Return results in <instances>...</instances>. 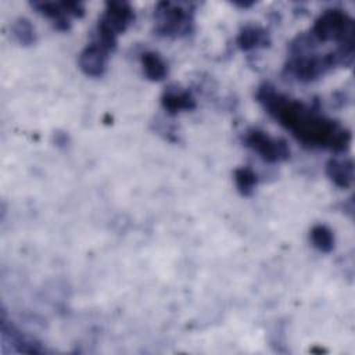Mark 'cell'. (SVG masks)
<instances>
[{"mask_svg":"<svg viewBox=\"0 0 355 355\" xmlns=\"http://www.w3.org/2000/svg\"><path fill=\"white\" fill-rule=\"evenodd\" d=\"M258 101L284 128L304 144L329 148L337 153L345 151L351 143V133L338 122L319 115L302 103L280 94L265 83L258 89Z\"/></svg>","mask_w":355,"mask_h":355,"instance_id":"cell-1","label":"cell"},{"mask_svg":"<svg viewBox=\"0 0 355 355\" xmlns=\"http://www.w3.org/2000/svg\"><path fill=\"white\" fill-rule=\"evenodd\" d=\"M311 37L318 42H337L341 44H354V21L343 10H326L315 21Z\"/></svg>","mask_w":355,"mask_h":355,"instance_id":"cell-2","label":"cell"},{"mask_svg":"<svg viewBox=\"0 0 355 355\" xmlns=\"http://www.w3.org/2000/svg\"><path fill=\"white\" fill-rule=\"evenodd\" d=\"M135 14L126 3H108L97 25V37L101 46L112 51L116 44V36L122 33L133 21Z\"/></svg>","mask_w":355,"mask_h":355,"instance_id":"cell-3","label":"cell"},{"mask_svg":"<svg viewBox=\"0 0 355 355\" xmlns=\"http://www.w3.org/2000/svg\"><path fill=\"white\" fill-rule=\"evenodd\" d=\"M157 32L164 36L187 35L191 29V14L180 6L172 3H161L155 11Z\"/></svg>","mask_w":355,"mask_h":355,"instance_id":"cell-4","label":"cell"},{"mask_svg":"<svg viewBox=\"0 0 355 355\" xmlns=\"http://www.w3.org/2000/svg\"><path fill=\"white\" fill-rule=\"evenodd\" d=\"M244 143L270 164L286 161L290 157V148L283 139H273L258 129H250L244 136Z\"/></svg>","mask_w":355,"mask_h":355,"instance_id":"cell-5","label":"cell"},{"mask_svg":"<svg viewBox=\"0 0 355 355\" xmlns=\"http://www.w3.org/2000/svg\"><path fill=\"white\" fill-rule=\"evenodd\" d=\"M110 50L98 42H92L79 55V67L87 76H101L105 72Z\"/></svg>","mask_w":355,"mask_h":355,"instance_id":"cell-6","label":"cell"},{"mask_svg":"<svg viewBox=\"0 0 355 355\" xmlns=\"http://www.w3.org/2000/svg\"><path fill=\"white\" fill-rule=\"evenodd\" d=\"M33 7L39 12L51 18L55 26L61 31H67L69 28V17L83 15V8L79 3H33Z\"/></svg>","mask_w":355,"mask_h":355,"instance_id":"cell-7","label":"cell"},{"mask_svg":"<svg viewBox=\"0 0 355 355\" xmlns=\"http://www.w3.org/2000/svg\"><path fill=\"white\" fill-rule=\"evenodd\" d=\"M326 173L340 189H348L354 180V162L351 158H331L326 165Z\"/></svg>","mask_w":355,"mask_h":355,"instance_id":"cell-8","label":"cell"},{"mask_svg":"<svg viewBox=\"0 0 355 355\" xmlns=\"http://www.w3.org/2000/svg\"><path fill=\"white\" fill-rule=\"evenodd\" d=\"M162 105L169 114L189 111L196 107V100L189 92H166L162 97Z\"/></svg>","mask_w":355,"mask_h":355,"instance_id":"cell-9","label":"cell"},{"mask_svg":"<svg viewBox=\"0 0 355 355\" xmlns=\"http://www.w3.org/2000/svg\"><path fill=\"white\" fill-rule=\"evenodd\" d=\"M237 43L243 50H252L257 47L268 46L269 37L266 31L257 26H247L240 32L237 37Z\"/></svg>","mask_w":355,"mask_h":355,"instance_id":"cell-10","label":"cell"},{"mask_svg":"<svg viewBox=\"0 0 355 355\" xmlns=\"http://www.w3.org/2000/svg\"><path fill=\"white\" fill-rule=\"evenodd\" d=\"M141 64H143L146 76L151 80H162L168 73L166 64L157 53H153V51L144 53L141 55Z\"/></svg>","mask_w":355,"mask_h":355,"instance_id":"cell-11","label":"cell"},{"mask_svg":"<svg viewBox=\"0 0 355 355\" xmlns=\"http://www.w3.org/2000/svg\"><path fill=\"white\" fill-rule=\"evenodd\" d=\"M311 241L322 252H330L334 248V234L324 225H316L312 227Z\"/></svg>","mask_w":355,"mask_h":355,"instance_id":"cell-12","label":"cell"},{"mask_svg":"<svg viewBox=\"0 0 355 355\" xmlns=\"http://www.w3.org/2000/svg\"><path fill=\"white\" fill-rule=\"evenodd\" d=\"M234 182L243 196H250L257 186V175L250 168H239L234 171Z\"/></svg>","mask_w":355,"mask_h":355,"instance_id":"cell-13","label":"cell"},{"mask_svg":"<svg viewBox=\"0 0 355 355\" xmlns=\"http://www.w3.org/2000/svg\"><path fill=\"white\" fill-rule=\"evenodd\" d=\"M33 28L31 26V24L25 19H21L17 26H15V36L18 37V40L24 44H31L35 40V35H33Z\"/></svg>","mask_w":355,"mask_h":355,"instance_id":"cell-14","label":"cell"}]
</instances>
